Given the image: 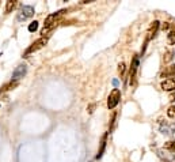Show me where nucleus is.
Listing matches in <instances>:
<instances>
[{
  "label": "nucleus",
  "mask_w": 175,
  "mask_h": 162,
  "mask_svg": "<svg viewBox=\"0 0 175 162\" xmlns=\"http://www.w3.org/2000/svg\"><path fill=\"white\" fill-rule=\"evenodd\" d=\"M164 149L167 151H170V153L175 154V140H171V142H167L164 144Z\"/></svg>",
  "instance_id": "f8f14e48"
},
{
  "label": "nucleus",
  "mask_w": 175,
  "mask_h": 162,
  "mask_svg": "<svg viewBox=\"0 0 175 162\" xmlns=\"http://www.w3.org/2000/svg\"><path fill=\"white\" fill-rule=\"evenodd\" d=\"M159 27H160V22H159V20H153L152 25H151L149 29H148V33H147V34H148V36H147V42H148L149 40L155 38L157 32H159Z\"/></svg>",
  "instance_id": "423d86ee"
},
{
  "label": "nucleus",
  "mask_w": 175,
  "mask_h": 162,
  "mask_svg": "<svg viewBox=\"0 0 175 162\" xmlns=\"http://www.w3.org/2000/svg\"><path fill=\"white\" fill-rule=\"evenodd\" d=\"M163 91H175V78H167L160 83Z\"/></svg>",
  "instance_id": "0eeeda50"
},
{
  "label": "nucleus",
  "mask_w": 175,
  "mask_h": 162,
  "mask_svg": "<svg viewBox=\"0 0 175 162\" xmlns=\"http://www.w3.org/2000/svg\"><path fill=\"white\" fill-rule=\"evenodd\" d=\"M48 40H49V37L46 36V37H41V38H38L37 41H34L31 45H30V46L26 49V52H25V57H26V56H29L30 53H34V52H37V50L42 49V48L48 44Z\"/></svg>",
  "instance_id": "7ed1b4c3"
},
{
  "label": "nucleus",
  "mask_w": 175,
  "mask_h": 162,
  "mask_svg": "<svg viewBox=\"0 0 175 162\" xmlns=\"http://www.w3.org/2000/svg\"><path fill=\"white\" fill-rule=\"evenodd\" d=\"M27 74V65L26 64H20L15 70L12 71V75H11V81L12 82H18L19 79H22L23 77H26Z\"/></svg>",
  "instance_id": "39448f33"
},
{
  "label": "nucleus",
  "mask_w": 175,
  "mask_h": 162,
  "mask_svg": "<svg viewBox=\"0 0 175 162\" xmlns=\"http://www.w3.org/2000/svg\"><path fill=\"white\" fill-rule=\"evenodd\" d=\"M139 56H136L133 57V60H132V64H130V82H132V79L136 77V71H137V68H139Z\"/></svg>",
  "instance_id": "9d476101"
},
{
  "label": "nucleus",
  "mask_w": 175,
  "mask_h": 162,
  "mask_svg": "<svg viewBox=\"0 0 175 162\" xmlns=\"http://www.w3.org/2000/svg\"><path fill=\"white\" fill-rule=\"evenodd\" d=\"M113 85H114V86L118 85V79H114V81H113Z\"/></svg>",
  "instance_id": "6ab92c4d"
},
{
  "label": "nucleus",
  "mask_w": 175,
  "mask_h": 162,
  "mask_svg": "<svg viewBox=\"0 0 175 162\" xmlns=\"http://www.w3.org/2000/svg\"><path fill=\"white\" fill-rule=\"evenodd\" d=\"M171 60H175V50H173V52H167V53H166L164 61H166V63H169V61H171Z\"/></svg>",
  "instance_id": "2eb2a0df"
},
{
  "label": "nucleus",
  "mask_w": 175,
  "mask_h": 162,
  "mask_svg": "<svg viewBox=\"0 0 175 162\" xmlns=\"http://www.w3.org/2000/svg\"><path fill=\"white\" fill-rule=\"evenodd\" d=\"M160 77L162 78H175V63L164 68Z\"/></svg>",
  "instance_id": "1a4fd4ad"
},
{
  "label": "nucleus",
  "mask_w": 175,
  "mask_h": 162,
  "mask_svg": "<svg viewBox=\"0 0 175 162\" xmlns=\"http://www.w3.org/2000/svg\"><path fill=\"white\" fill-rule=\"evenodd\" d=\"M95 108V104H92V105H90V106H88V112H90V113H92V112H94V110H92V109H94Z\"/></svg>",
  "instance_id": "a211bd4d"
},
{
  "label": "nucleus",
  "mask_w": 175,
  "mask_h": 162,
  "mask_svg": "<svg viewBox=\"0 0 175 162\" xmlns=\"http://www.w3.org/2000/svg\"><path fill=\"white\" fill-rule=\"evenodd\" d=\"M67 12V10H60V11H57V12H54V14H50V15H48L46 16V19H45V23H44V29H42V32H41V34H42V37H45V33L46 32H49V30H52L54 26H56V22L58 20V18H60L63 14Z\"/></svg>",
  "instance_id": "f257e3e1"
},
{
  "label": "nucleus",
  "mask_w": 175,
  "mask_h": 162,
  "mask_svg": "<svg viewBox=\"0 0 175 162\" xmlns=\"http://www.w3.org/2000/svg\"><path fill=\"white\" fill-rule=\"evenodd\" d=\"M16 6H18V2H15V0H14V2H7L6 3V10H4L6 14H10Z\"/></svg>",
  "instance_id": "9b49d317"
},
{
  "label": "nucleus",
  "mask_w": 175,
  "mask_h": 162,
  "mask_svg": "<svg viewBox=\"0 0 175 162\" xmlns=\"http://www.w3.org/2000/svg\"><path fill=\"white\" fill-rule=\"evenodd\" d=\"M167 116L170 119H174L175 120V105H171L169 109H167Z\"/></svg>",
  "instance_id": "dca6fc26"
},
{
  "label": "nucleus",
  "mask_w": 175,
  "mask_h": 162,
  "mask_svg": "<svg viewBox=\"0 0 175 162\" xmlns=\"http://www.w3.org/2000/svg\"><path fill=\"white\" fill-rule=\"evenodd\" d=\"M167 42L169 45H175V32H170L167 34Z\"/></svg>",
  "instance_id": "ddd939ff"
},
{
  "label": "nucleus",
  "mask_w": 175,
  "mask_h": 162,
  "mask_svg": "<svg viewBox=\"0 0 175 162\" xmlns=\"http://www.w3.org/2000/svg\"><path fill=\"white\" fill-rule=\"evenodd\" d=\"M125 70H126L125 63H119V65H118V72H119V74L123 75V74H125Z\"/></svg>",
  "instance_id": "f3484780"
},
{
  "label": "nucleus",
  "mask_w": 175,
  "mask_h": 162,
  "mask_svg": "<svg viewBox=\"0 0 175 162\" xmlns=\"http://www.w3.org/2000/svg\"><path fill=\"white\" fill-rule=\"evenodd\" d=\"M119 101H121V91H119V89H113L107 97V108L110 110L114 109L119 104Z\"/></svg>",
  "instance_id": "20e7f679"
},
{
  "label": "nucleus",
  "mask_w": 175,
  "mask_h": 162,
  "mask_svg": "<svg viewBox=\"0 0 175 162\" xmlns=\"http://www.w3.org/2000/svg\"><path fill=\"white\" fill-rule=\"evenodd\" d=\"M34 14H35V10H34L33 6L23 4L22 7H20L18 15H16V20H18V22H25V20L34 16Z\"/></svg>",
  "instance_id": "f03ea898"
},
{
  "label": "nucleus",
  "mask_w": 175,
  "mask_h": 162,
  "mask_svg": "<svg viewBox=\"0 0 175 162\" xmlns=\"http://www.w3.org/2000/svg\"><path fill=\"white\" fill-rule=\"evenodd\" d=\"M107 135H109V132H106L103 138H102V142H101V147H99V150H98V154H97V160H101L102 157H103V154H105V150H106V144H107Z\"/></svg>",
  "instance_id": "6e6552de"
},
{
  "label": "nucleus",
  "mask_w": 175,
  "mask_h": 162,
  "mask_svg": "<svg viewBox=\"0 0 175 162\" xmlns=\"http://www.w3.org/2000/svg\"><path fill=\"white\" fill-rule=\"evenodd\" d=\"M27 30H29L30 33L37 32V30H38V22H37V20H34V22H31V23L29 25V27H27Z\"/></svg>",
  "instance_id": "4468645a"
}]
</instances>
